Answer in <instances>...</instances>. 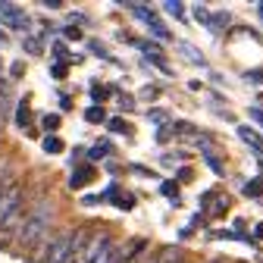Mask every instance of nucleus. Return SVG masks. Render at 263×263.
<instances>
[{"label":"nucleus","instance_id":"9d476101","mask_svg":"<svg viewBox=\"0 0 263 263\" xmlns=\"http://www.w3.org/2000/svg\"><path fill=\"white\" fill-rule=\"evenodd\" d=\"M91 176H94V170H91V166H82L79 173H72L69 185H72V188H82V185H88V182H91Z\"/></svg>","mask_w":263,"mask_h":263},{"label":"nucleus","instance_id":"7c9ffc66","mask_svg":"<svg viewBox=\"0 0 263 263\" xmlns=\"http://www.w3.org/2000/svg\"><path fill=\"white\" fill-rule=\"evenodd\" d=\"M260 263H263V260H260Z\"/></svg>","mask_w":263,"mask_h":263},{"label":"nucleus","instance_id":"dca6fc26","mask_svg":"<svg viewBox=\"0 0 263 263\" xmlns=\"http://www.w3.org/2000/svg\"><path fill=\"white\" fill-rule=\"evenodd\" d=\"M128 122L125 119H110V132H116V135H128Z\"/></svg>","mask_w":263,"mask_h":263},{"label":"nucleus","instance_id":"c756f323","mask_svg":"<svg viewBox=\"0 0 263 263\" xmlns=\"http://www.w3.org/2000/svg\"><path fill=\"white\" fill-rule=\"evenodd\" d=\"M0 188H4V185H0Z\"/></svg>","mask_w":263,"mask_h":263},{"label":"nucleus","instance_id":"6ab92c4d","mask_svg":"<svg viewBox=\"0 0 263 263\" xmlns=\"http://www.w3.org/2000/svg\"><path fill=\"white\" fill-rule=\"evenodd\" d=\"M57 125H60V116H57V113H53V116L47 113V116H44V128H50V132H53Z\"/></svg>","mask_w":263,"mask_h":263},{"label":"nucleus","instance_id":"6e6552de","mask_svg":"<svg viewBox=\"0 0 263 263\" xmlns=\"http://www.w3.org/2000/svg\"><path fill=\"white\" fill-rule=\"evenodd\" d=\"M10 110H13V88H10L7 79H0V116L7 119Z\"/></svg>","mask_w":263,"mask_h":263},{"label":"nucleus","instance_id":"423d86ee","mask_svg":"<svg viewBox=\"0 0 263 263\" xmlns=\"http://www.w3.org/2000/svg\"><path fill=\"white\" fill-rule=\"evenodd\" d=\"M0 22L10 25V28H19V31L28 28V16H25L16 4H7V0H0Z\"/></svg>","mask_w":263,"mask_h":263},{"label":"nucleus","instance_id":"5701e85b","mask_svg":"<svg viewBox=\"0 0 263 263\" xmlns=\"http://www.w3.org/2000/svg\"><path fill=\"white\" fill-rule=\"evenodd\" d=\"M47 10H63V0H44Z\"/></svg>","mask_w":263,"mask_h":263},{"label":"nucleus","instance_id":"412c9836","mask_svg":"<svg viewBox=\"0 0 263 263\" xmlns=\"http://www.w3.org/2000/svg\"><path fill=\"white\" fill-rule=\"evenodd\" d=\"M248 116H251L257 125H263V110H260V107H251V110H248Z\"/></svg>","mask_w":263,"mask_h":263},{"label":"nucleus","instance_id":"f257e3e1","mask_svg":"<svg viewBox=\"0 0 263 263\" xmlns=\"http://www.w3.org/2000/svg\"><path fill=\"white\" fill-rule=\"evenodd\" d=\"M50 226H53V204L47 201V197H41V201L31 204V210H25V219L19 226L13 245L19 251H35L50 235Z\"/></svg>","mask_w":263,"mask_h":263},{"label":"nucleus","instance_id":"cd10ccee","mask_svg":"<svg viewBox=\"0 0 263 263\" xmlns=\"http://www.w3.org/2000/svg\"><path fill=\"white\" fill-rule=\"evenodd\" d=\"M260 173H263V160H260Z\"/></svg>","mask_w":263,"mask_h":263},{"label":"nucleus","instance_id":"4468645a","mask_svg":"<svg viewBox=\"0 0 263 263\" xmlns=\"http://www.w3.org/2000/svg\"><path fill=\"white\" fill-rule=\"evenodd\" d=\"M85 119H88V122H104V119H107V116H104V107H88V110H85Z\"/></svg>","mask_w":263,"mask_h":263},{"label":"nucleus","instance_id":"f3484780","mask_svg":"<svg viewBox=\"0 0 263 263\" xmlns=\"http://www.w3.org/2000/svg\"><path fill=\"white\" fill-rule=\"evenodd\" d=\"M107 154H110V144H107V141L91 147V160H101V157H107Z\"/></svg>","mask_w":263,"mask_h":263},{"label":"nucleus","instance_id":"f8f14e48","mask_svg":"<svg viewBox=\"0 0 263 263\" xmlns=\"http://www.w3.org/2000/svg\"><path fill=\"white\" fill-rule=\"evenodd\" d=\"M179 50H185V57H188L191 63H204V57H201V53H197V50H194V47H191L188 41H179Z\"/></svg>","mask_w":263,"mask_h":263},{"label":"nucleus","instance_id":"bb28decb","mask_svg":"<svg viewBox=\"0 0 263 263\" xmlns=\"http://www.w3.org/2000/svg\"><path fill=\"white\" fill-rule=\"evenodd\" d=\"M260 19H263V4H260Z\"/></svg>","mask_w":263,"mask_h":263},{"label":"nucleus","instance_id":"b1692460","mask_svg":"<svg viewBox=\"0 0 263 263\" xmlns=\"http://www.w3.org/2000/svg\"><path fill=\"white\" fill-rule=\"evenodd\" d=\"M91 50H94L97 57H107V50H104V44H97V41H91Z\"/></svg>","mask_w":263,"mask_h":263},{"label":"nucleus","instance_id":"393cba45","mask_svg":"<svg viewBox=\"0 0 263 263\" xmlns=\"http://www.w3.org/2000/svg\"><path fill=\"white\" fill-rule=\"evenodd\" d=\"M254 238H260V241H263V222H257V226H254Z\"/></svg>","mask_w":263,"mask_h":263},{"label":"nucleus","instance_id":"f03ea898","mask_svg":"<svg viewBox=\"0 0 263 263\" xmlns=\"http://www.w3.org/2000/svg\"><path fill=\"white\" fill-rule=\"evenodd\" d=\"M97 245H101V232H94L91 226L76 229L72 248H69V257H66V263H91L94 254H97Z\"/></svg>","mask_w":263,"mask_h":263},{"label":"nucleus","instance_id":"39448f33","mask_svg":"<svg viewBox=\"0 0 263 263\" xmlns=\"http://www.w3.org/2000/svg\"><path fill=\"white\" fill-rule=\"evenodd\" d=\"M91 263H122V251L116 248L113 235L101 232V245H97V254H94V260H91Z\"/></svg>","mask_w":263,"mask_h":263},{"label":"nucleus","instance_id":"aec40b11","mask_svg":"<svg viewBox=\"0 0 263 263\" xmlns=\"http://www.w3.org/2000/svg\"><path fill=\"white\" fill-rule=\"evenodd\" d=\"M245 79H248V82H254V85H260V82H263V69H251Z\"/></svg>","mask_w":263,"mask_h":263},{"label":"nucleus","instance_id":"20e7f679","mask_svg":"<svg viewBox=\"0 0 263 263\" xmlns=\"http://www.w3.org/2000/svg\"><path fill=\"white\" fill-rule=\"evenodd\" d=\"M19 207H25V191L19 182H10L0 188V222H4L7 216H13Z\"/></svg>","mask_w":263,"mask_h":263},{"label":"nucleus","instance_id":"7ed1b4c3","mask_svg":"<svg viewBox=\"0 0 263 263\" xmlns=\"http://www.w3.org/2000/svg\"><path fill=\"white\" fill-rule=\"evenodd\" d=\"M72 235H76V229H60L57 235H50V245H47L41 263H66L69 248H72Z\"/></svg>","mask_w":263,"mask_h":263},{"label":"nucleus","instance_id":"4be33fe9","mask_svg":"<svg viewBox=\"0 0 263 263\" xmlns=\"http://www.w3.org/2000/svg\"><path fill=\"white\" fill-rule=\"evenodd\" d=\"M151 119H154V122H166L170 116H166V110H154V113H151Z\"/></svg>","mask_w":263,"mask_h":263},{"label":"nucleus","instance_id":"a211bd4d","mask_svg":"<svg viewBox=\"0 0 263 263\" xmlns=\"http://www.w3.org/2000/svg\"><path fill=\"white\" fill-rule=\"evenodd\" d=\"M245 194H248V197H260V194H263V185H260V182H248V185H245Z\"/></svg>","mask_w":263,"mask_h":263},{"label":"nucleus","instance_id":"c85d7f7f","mask_svg":"<svg viewBox=\"0 0 263 263\" xmlns=\"http://www.w3.org/2000/svg\"><path fill=\"white\" fill-rule=\"evenodd\" d=\"M210 263H222V260H210Z\"/></svg>","mask_w":263,"mask_h":263},{"label":"nucleus","instance_id":"a878e982","mask_svg":"<svg viewBox=\"0 0 263 263\" xmlns=\"http://www.w3.org/2000/svg\"><path fill=\"white\" fill-rule=\"evenodd\" d=\"M4 41H7V35H4V31H0V44H4Z\"/></svg>","mask_w":263,"mask_h":263},{"label":"nucleus","instance_id":"0eeeda50","mask_svg":"<svg viewBox=\"0 0 263 263\" xmlns=\"http://www.w3.org/2000/svg\"><path fill=\"white\" fill-rule=\"evenodd\" d=\"M238 138H241V141H245V144H251V147H254V151H257V157H260V160H263V138H260V135H257V132H254V128H251V125H238Z\"/></svg>","mask_w":263,"mask_h":263},{"label":"nucleus","instance_id":"ddd939ff","mask_svg":"<svg viewBox=\"0 0 263 263\" xmlns=\"http://www.w3.org/2000/svg\"><path fill=\"white\" fill-rule=\"evenodd\" d=\"M44 151H47V154H60V151H63V141H60L57 135H47V138H44Z\"/></svg>","mask_w":263,"mask_h":263},{"label":"nucleus","instance_id":"9b49d317","mask_svg":"<svg viewBox=\"0 0 263 263\" xmlns=\"http://www.w3.org/2000/svg\"><path fill=\"white\" fill-rule=\"evenodd\" d=\"M25 50H28V53H41V50H44L41 38H38V35H25Z\"/></svg>","mask_w":263,"mask_h":263},{"label":"nucleus","instance_id":"2eb2a0df","mask_svg":"<svg viewBox=\"0 0 263 263\" xmlns=\"http://www.w3.org/2000/svg\"><path fill=\"white\" fill-rule=\"evenodd\" d=\"M163 10H166L170 16H176V19H182V16H185V10H182V4H176V0H166V4H163Z\"/></svg>","mask_w":263,"mask_h":263},{"label":"nucleus","instance_id":"1a4fd4ad","mask_svg":"<svg viewBox=\"0 0 263 263\" xmlns=\"http://www.w3.org/2000/svg\"><path fill=\"white\" fill-rule=\"evenodd\" d=\"M107 197H113L116 207H122V210H132V204H135V197H132V194H122V191H119V185H113V188L107 191Z\"/></svg>","mask_w":263,"mask_h":263}]
</instances>
